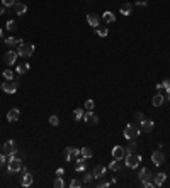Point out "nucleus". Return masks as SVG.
<instances>
[{"instance_id":"obj_1","label":"nucleus","mask_w":170,"mask_h":188,"mask_svg":"<svg viewBox=\"0 0 170 188\" xmlns=\"http://www.w3.org/2000/svg\"><path fill=\"white\" fill-rule=\"evenodd\" d=\"M140 132H141V129H140L136 124H128L126 127H124V137L129 139V141H134L136 137L140 136Z\"/></svg>"},{"instance_id":"obj_2","label":"nucleus","mask_w":170,"mask_h":188,"mask_svg":"<svg viewBox=\"0 0 170 188\" xmlns=\"http://www.w3.org/2000/svg\"><path fill=\"white\" fill-rule=\"evenodd\" d=\"M141 161H143V158L140 156V154H136V153H128L126 154V166H128V168H131V170L138 168V164Z\"/></svg>"},{"instance_id":"obj_3","label":"nucleus","mask_w":170,"mask_h":188,"mask_svg":"<svg viewBox=\"0 0 170 188\" xmlns=\"http://www.w3.org/2000/svg\"><path fill=\"white\" fill-rule=\"evenodd\" d=\"M34 49H36V46L32 43H22L17 48V54L19 56H24V58H29L32 53H34Z\"/></svg>"},{"instance_id":"obj_4","label":"nucleus","mask_w":170,"mask_h":188,"mask_svg":"<svg viewBox=\"0 0 170 188\" xmlns=\"http://www.w3.org/2000/svg\"><path fill=\"white\" fill-rule=\"evenodd\" d=\"M22 159L20 158H12V159H9V163H7V170H9V173H19L20 170H22Z\"/></svg>"},{"instance_id":"obj_5","label":"nucleus","mask_w":170,"mask_h":188,"mask_svg":"<svg viewBox=\"0 0 170 188\" xmlns=\"http://www.w3.org/2000/svg\"><path fill=\"white\" fill-rule=\"evenodd\" d=\"M78 156H80V149H77V148H66L65 149V159L68 163H75Z\"/></svg>"},{"instance_id":"obj_6","label":"nucleus","mask_w":170,"mask_h":188,"mask_svg":"<svg viewBox=\"0 0 170 188\" xmlns=\"http://www.w3.org/2000/svg\"><path fill=\"white\" fill-rule=\"evenodd\" d=\"M17 85L19 83L17 81H14V80H7V81H3L2 83V86H0V88H2L3 91H5V93H15V91H17Z\"/></svg>"},{"instance_id":"obj_7","label":"nucleus","mask_w":170,"mask_h":188,"mask_svg":"<svg viewBox=\"0 0 170 188\" xmlns=\"http://www.w3.org/2000/svg\"><path fill=\"white\" fill-rule=\"evenodd\" d=\"M84 122H87L89 125H95V124H99V115H97V114H94L92 110H87L85 114H84Z\"/></svg>"},{"instance_id":"obj_8","label":"nucleus","mask_w":170,"mask_h":188,"mask_svg":"<svg viewBox=\"0 0 170 188\" xmlns=\"http://www.w3.org/2000/svg\"><path fill=\"white\" fill-rule=\"evenodd\" d=\"M138 178H140V181L141 183H148V181H153V173L148 168H143L141 171H140V175H138Z\"/></svg>"},{"instance_id":"obj_9","label":"nucleus","mask_w":170,"mask_h":188,"mask_svg":"<svg viewBox=\"0 0 170 188\" xmlns=\"http://www.w3.org/2000/svg\"><path fill=\"white\" fill-rule=\"evenodd\" d=\"M17 151V144H15V141H7L5 144L2 146V154H10V153H15Z\"/></svg>"},{"instance_id":"obj_10","label":"nucleus","mask_w":170,"mask_h":188,"mask_svg":"<svg viewBox=\"0 0 170 188\" xmlns=\"http://www.w3.org/2000/svg\"><path fill=\"white\" fill-rule=\"evenodd\" d=\"M111 153H112V158H114V159H118V161H121L123 158L126 156V149H124L123 146H114Z\"/></svg>"},{"instance_id":"obj_11","label":"nucleus","mask_w":170,"mask_h":188,"mask_svg":"<svg viewBox=\"0 0 170 188\" xmlns=\"http://www.w3.org/2000/svg\"><path fill=\"white\" fill-rule=\"evenodd\" d=\"M151 161H153V164L155 166H160L162 163L165 161V154H163V151H153V154H151Z\"/></svg>"},{"instance_id":"obj_12","label":"nucleus","mask_w":170,"mask_h":188,"mask_svg":"<svg viewBox=\"0 0 170 188\" xmlns=\"http://www.w3.org/2000/svg\"><path fill=\"white\" fill-rule=\"evenodd\" d=\"M153 127H155V122L150 119H143V122H140V129H141L143 132H151Z\"/></svg>"},{"instance_id":"obj_13","label":"nucleus","mask_w":170,"mask_h":188,"mask_svg":"<svg viewBox=\"0 0 170 188\" xmlns=\"http://www.w3.org/2000/svg\"><path fill=\"white\" fill-rule=\"evenodd\" d=\"M106 171H107V168L104 164H97L94 168V171H92V175H94V178H102V176H106Z\"/></svg>"},{"instance_id":"obj_14","label":"nucleus","mask_w":170,"mask_h":188,"mask_svg":"<svg viewBox=\"0 0 170 188\" xmlns=\"http://www.w3.org/2000/svg\"><path fill=\"white\" fill-rule=\"evenodd\" d=\"M19 117H20L19 108H10V110L7 112V120H9V122H17Z\"/></svg>"},{"instance_id":"obj_15","label":"nucleus","mask_w":170,"mask_h":188,"mask_svg":"<svg viewBox=\"0 0 170 188\" xmlns=\"http://www.w3.org/2000/svg\"><path fill=\"white\" fill-rule=\"evenodd\" d=\"M20 185H22V186H31V185H32V175L29 173V171H24V173H22Z\"/></svg>"},{"instance_id":"obj_16","label":"nucleus","mask_w":170,"mask_h":188,"mask_svg":"<svg viewBox=\"0 0 170 188\" xmlns=\"http://www.w3.org/2000/svg\"><path fill=\"white\" fill-rule=\"evenodd\" d=\"M17 56H19L17 51H12V49H10V51H7L5 53V63H7V65H14L15 60H17Z\"/></svg>"},{"instance_id":"obj_17","label":"nucleus","mask_w":170,"mask_h":188,"mask_svg":"<svg viewBox=\"0 0 170 188\" xmlns=\"http://www.w3.org/2000/svg\"><path fill=\"white\" fill-rule=\"evenodd\" d=\"M119 10H121V14L124 15V17H126V15H131V14H133V3H129V2H124Z\"/></svg>"},{"instance_id":"obj_18","label":"nucleus","mask_w":170,"mask_h":188,"mask_svg":"<svg viewBox=\"0 0 170 188\" xmlns=\"http://www.w3.org/2000/svg\"><path fill=\"white\" fill-rule=\"evenodd\" d=\"M14 9H15V14H17V15H24L27 12V5H26V3H22V2H15Z\"/></svg>"},{"instance_id":"obj_19","label":"nucleus","mask_w":170,"mask_h":188,"mask_svg":"<svg viewBox=\"0 0 170 188\" xmlns=\"http://www.w3.org/2000/svg\"><path fill=\"white\" fill-rule=\"evenodd\" d=\"M99 20H101L99 19V14H89L87 15V22H89L92 27H99Z\"/></svg>"},{"instance_id":"obj_20","label":"nucleus","mask_w":170,"mask_h":188,"mask_svg":"<svg viewBox=\"0 0 170 188\" xmlns=\"http://www.w3.org/2000/svg\"><path fill=\"white\" fill-rule=\"evenodd\" d=\"M151 103H153V107H160L162 103H163V93L156 91V93L153 95V98H151Z\"/></svg>"},{"instance_id":"obj_21","label":"nucleus","mask_w":170,"mask_h":188,"mask_svg":"<svg viewBox=\"0 0 170 188\" xmlns=\"http://www.w3.org/2000/svg\"><path fill=\"white\" fill-rule=\"evenodd\" d=\"M102 19H104V22H107V24H114L116 22V15L111 10H106L104 14H102Z\"/></svg>"},{"instance_id":"obj_22","label":"nucleus","mask_w":170,"mask_h":188,"mask_svg":"<svg viewBox=\"0 0 170 188\" xmlns=\"http://www.w3.org/2000/svg\"><path fill=\"white\" fill-rule=\"evenodd\" d=\"M165 178H167V175H165V173H158V175H155V176H153V181H155L156 186H162V185L165 183Z\"/></svg>"},{"instance_id":"obj_23","label":"nucleus","mask_w":170,"mask_h":188,"mask_svg":"<svg viewBox=\"0 0 170 188\" xmlns=\"http://www.w3.org/2000/svg\"><path fill=\"white\" fill-rule=\"evenodd\" d=\"M5 44L9 48H14V46H20L22 44V39H15V37H7L5 39Z\"/></svg>"},{"instance_id":"obj_24","label":"nucleus","mask_w":170,"mask_h":188,"mask_svg":"<svg viewBox=\"0 0 170 188\" xmlns=\"http://www.w3.org/2000/svg\"><path fill=\"white\" fill-rule=\"evenodd\" d=\"M77 166H75V170L77 171H84L85 170V166H87V163H85V158L82 156V158H77Z\"/></svg>"},{"instance_id":"obj_25","label":"nucleus","mask_w":170,"mask_h":188,"mask_svg":"<svg viewBox=\"0 0 170 188\" xmlns=\"http://www.w3.org/2000/svg\"><path fill=\"white\" fill-rule=\"evenodd\" d=\"M107 168L112 170V171H121V170H123V164H121L118 159H114L112 163H109V166H107Z\"/></svg>"},{"instance_id":"obj_26","label":"nucleus","mask_w":170,"mask_h":188,"mask_svg":"<svg viewBox=\"0 0 170 188\" xmlns=\"http://www.w3.org/2000/svg\"><path fill=\"white\" fill-rule=\"evenodd\" d=\"M29 63H22V65H19L17 66V75H24V73H27L29 71Z\"/></svg>"},{"instance_id":"obj_27","label":"nucleus","mask_w":170,"mask_h":188,"mask_svg":"<svg viewBox=\"0 0 170 188\" xmlns=\"http://www.w3.org/2000/svg\"><path fill=\"white\" fill-rule=\"evenodd\" d=\"M80 154L85 158V159H89V158L94 156V153H92V149H90V148H82L80 149Z\"/></svg>"},{"instance_id":"obj_28","label":"nucleus","mask_w":170,"mask_h":188,"mask_svg":"<svg viewBox=\"0 0 170 188\" xmlns=\"http://www.w3.org/2000/svg\"><path fill=\"white\" fill-rule=\"evenodd\" d=\"M95 32H97L101 37H106L109 31H107V27H104V26H99V27H95Z\"/></svg>"},{"instance_id":"obj_29","label":"nucleus","mask_w":170,"mask_h":188,"mask_svg":"<svg viewBox=\"0 0 170 188\" xmlns=\"http://www.w3.org/2000/svg\"><path fill=\"white\" fill-rule=\"evenodd\" d=\"M84 108H75V112H73V117H75L77 120H80V119H84Z\"/></svg>"},{"instance_id":"obj_30","label":"nucleus","mask_w":170,"mask_h":188,"mask_svg":"<svg viewBox=\"0 0 170 188\" xmlns=\"http://www.w3.org/2000/svg\"><path fill=\"white\" fill-rule=\"evenodd\" d=\"M109 185H111V183L107 181V180H104V176H102V178H99L97 188H107V186H109Z\"/></svg>"},{"instance_id":"obj_31","label":"nucleus","mask_w":170,"mask_h":188,"mask_svg":"<svg viewBox=\"0 0 170 188\" xmlns=\"http://www.w3.org/2000/svg\"><path fill=\"white\" fill-rule=\"evenodd\" d=\"M7 29H9L10 32H14L15 29H17V22H15V20H9V22H7Z\"/></svg>"},{"instance_id":"obj_32","label":"nucleus","mask_w":170,"mask_h":188,"mask_svg":"<svg viewBox=\"0 0 170 188\" xmlns=\"http://www.w3.org/2000/svg\"><path fill=\"white\" fill-rule=\"evenodd\" d=\"M3 78H5V80H14V71H12V70H5V71H3Z\"/></svg>"},{"instance_id":"obj_33","label":"nucleus","mask_w":170,"mask_h":188,"mask_svg":"<svg viewBox=\"0 0 170 188\" xmlns=\"http://www.w3.org/2000/svg\"><path fill=\"white\" fill-rule=\"evenodd\" d=\"M82 185H84V181H80V180H72L70 181V186L72 188H80Z\"/></svg>"},{"instance_id":"obj_34","label":"nucleus","mask_w":170,"mask_h":188,"mask_svg":"<svg viewBox=\"0 0 170 188\" xmlns=\"http://www.w3.org/2000/svg\"><path fill=\"white\" fill-rule=\"evenodd\" d=\"M49 124H51L53 127H56V125L60 124V119H58V115H51V117H49Z\"/></svg>"},{"instance_id":"obj_35","label":"nucleus","mask_w":170,"mask_h":188,"mask_svg":"<svg viewBox=\"0 0 170 188\" xmlns=\"http://www.w3.org/2000/svg\"><path fill=\"white\" fill-rule=\"evenodd\" d=\"M136 151V141H131L129 146L126 148V153H134Z\"/></svg>"},{"instance_id":"obj_36","label":"nucleus","mask_w":170,"mask_h":188,"mask_svg":"<svg viewBox=\"0 0 170 188\" xmlns=\"http://www.w3.org/2000/svg\"><path fill=\"white\" fill-rule=\"evenodd\" d=\"M55 186H56V188H63V186H65V181H63V178H61V176H58V178L55 180Z\"/></svg>"},{"instance_id":"obj_37","label":"nucleus","mask_w":170,"mask_h":188,"mask_svg":"<svg viewBox=\"0 0 170 188\" xmlns=\"http://www.w3.org/2000/svg\"><path fill=\"white\" fill-rule=\"evenodd\" d=\"M92 180H94V175H85V178H84V185H90V183H92Z\"/></svg>"},{"instance_id":"obj_38","label":"nucleus","mask_w":170,"mask_h":188,"mask_svg":"<svg viewBox=\"0 0 170 188\" xmlns=\"http://www.w3.org/2000/svg\"><path fill=\"white\" fill-rule=\"evenodd\" d=\"M143 119H145V115L141 114V112H136V114H134V120H136V122H143Z\"/></svg>"},{"instance_id":"obj_39","label":"nucleus","mask_w":170,"mask_h":188,"mask_svg":"<svg viewBox=\"0 0 170 188\" xmlns=\"http://www.w3.org/2000/svg\"><path fill=\"white\" fill-rule=\"evenodd\" d=\"M2 3L5 7H14L15 5V0H2Z\"/></svg>"},{"instance_id":"obj_40","label":"nucleus","mask_w":170,"mask_h":188,"mask_svg":"<svg viewBox=\"0 0 170 188\" xmlns=\"http://www.w3.org/2000/svg\"><path fill=\"white\" fill-rule=\"evenodd\" d=\"M5 163H7V156H5V154H0V170L3 168V164H5Z\"/></svg>"},{"instance_id":"obj_41","label":"nucleus","mask_w":170,"mask_h":188,"mask_svg":"<svg viewBox=\"0 0 170 188\" xmlns=\"http://www.w3.org/2000/svg\"><path fill=\"white\" fill-rule=\"evenodd\" d=\"M85 108H87V110H92V108H94V100H87V102H85Z\"/></svg>"},{"instance_id":"obj_42","label":"nucleus","mask_w":170,"mask_h":188,"mask_svg":"<svg viewBox=\"0 0 170 188\" xmlns=\"http://www.w3.org/2000/svg\"><path fill=\"white\" fill-rule=\"evenodd\" d=\"M136 5H138V7H146L148 2H146V0H138V2H136Z\"/></svg>"},{"instance_id":"obj_43","label":"nucleus","mask_w":170,"mask_h":188,"mask_svg":"<svg viewBox=\"0 0 170 188\" xmlns=\"http://www.w3.org/2000/svg\"><path fill=\"white\" fill-rule=\"evenodd\" d=\"M63 175H65V170L63 168H58L56 170V176H63Z\"/></svg>"},{"instance_id":"obj_44","label":"nucleus","mask_w":170,"mask_h":188,"mask_svg":"<svg viewBox=\"0 0 170 188\" xmlns=\"http://www.w3.org/2000/svg\"><path fill=\"white\" fill-rule=\"evenodd\" d=\"M5 9H7V7L3 5V3H0V15H3V14H5Z\"/></svg>"},{"instance_id":"obj_45","label":"nucleus","mask_w":170,"mask_h":188,"mask_svg":"<svg viewBox=\"0 0 170 188\" xmlns=\"http://www.w3.org/2000/svg\"><path fill=\"white\" fill-rule=\"evenodd\" d=\"M2 37H3V31L0 29V39H2Z\"/></svg>"},{"instance_id":"obj_46","label":"nucleus","mask_w":170,"mask_h":188,"mask_svg":"<svg viewBox=\"0 0 170 188\" xmlns=\"http://www.w3.org/2000/svg\"><path fill=\"white\" fill-rule=\"evenodd\" d=\"M167 98H168V100H170V90H168V91H167Z\"/></svg>"},{"instance_id":"obj_47","label":"nucleus","mask_w":170,"mask_h":188,"mask_svg":"<svg viewBox=\"0 0 170 188\" xmlns=\"http://www.w3.org/2000/svg\"><path fill=\"white\" fill-rule=\"evenodd\" d=\"M0 151H2V146H0Z\"/></svg>"}]
</instances>
